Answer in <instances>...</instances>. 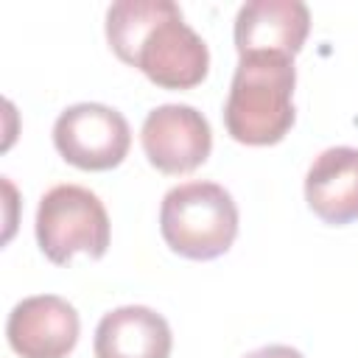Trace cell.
Returning a JSON list of instances; mask_svg holds the SVG:
<instances>
[{
  "instance_id": "cell-1",
  "label": "cell",
  "mask_w": 358,
  "mask_h": 358,
  "mask_svg": "<svg viewBox=\"0 0 358 358\" xmlns=\"http://www.w3.org/2000/svg\"><path fill=\"white\" fill-rule=\"evenodd\" d=\"M106 42L162 90H190L207 78L210 50L171 0H117L106 11Z\"/></svg>"
},
{
  "instance_id": "cell-2",
  "label": "cell",
  "mask_w": 358,
  "mask_h": 358,
  "mask_svg": "<svg viewBox=\"0 0 358 358\" xmlns=\"http://www.w3.org/2000/svg\"><path fill=\"white\" fill-rule=\"evenodd\" d=\"M294 59L280 53L241 56L224 106V126L243 145L280 143L296 117Z\"/></svg>"
},
{
  "instance_id": "cell-3",
  "label": "cell",
  "mask_w": 358,
  "mask_h": 358,
  "mask_svg": "<svg viewBox=\"0 0 358 358\" xmlns=\"http://www.w3.org/2000/svg\"><path fill=\"white\" fill-rule=\"evenodd\" d=\"M165 243L187 260H213L229 252L238 235V207L215 182H185L171 187L159 207Z\"/></svg>"
},
{
  "instance_id": "cell-4",
  "label": "cell",
  "mask_w": 358,
  "mask_h": 358,
  "mask_svg": "<svg viewBox=\"0 0 358 358\" xmlns=\"http://www.w3.org/2000/svg\"><path fill=\"white\" fill-rule=\"evenodd\" d=\"M36 243L42 255L64 266L73 255L103 257L109 249V215L101 199L81 185L50 187L36 207Z\"/></svg>"
},
{
  "instance_id": "cell-5",
  "label": "cell",
  "mask_w": 358,
  "mask_h": 358,
  "mask_svg": "<svg viewBox=\"0 0 358 358\" xmlns=\"http://www.w3.org/2000/svg\"><path fill=\"white\" fill-rule=\"evenodd\" d=\"M56 151L81 171L117 168L131 145L126 117L106 103H73L53 123Z\"/></svg>"
},
{
  "instance_id": "cell-6",
  "label": "cell",
  "mask_w": 358,
  "mask_h": 358,
  "mask_svg": "<svg viewBox=\"0 0 358 358\" xmlns=\"http://www.w3.org/2000/svg\"><path fill=\"white\" fill-rule=\"evenodd\" d=\"M140 143L157 171L179 176L204 165L213 151V131L199 109L187 103H162L145 115Z\"/></svg>"
},
{
  "instance_id": "cell-7",
  "label": "cell",
  "mask_w": 358,
  "mask_h": 358,
  "mask_svg": "<svg viewBox=\"0 0 358 358\" xmlns=\"http://www.w3.org/2000/svg\"><path fill=\"white\" fill-rule=\"evenodd\" d=\"M78 313L76 308L56 296L39 294L14 305L6 322V336L20 358H64L78 341Z\"/></svg>"
},
{
  "instance_id": "cell-8",
  "label": "cell",
  "mask_w": 358,
  "mask_h": 358,
  "mask_svg": "<svg viewBox=\"0 0 358 358\" xmlns=\"http://www.w3.org/2000/svg\"><path fill=\"white\" fill-rule=\"evenodd\" d=\"M310 31L308 6L299 0H249L235 17L238 56L280 53L294 59Z\"/></svg>"
},
{
  "instance_id": "cell-9",
  "label": "cell",
  "mask_w": 358,
  "mask_h": 358,
  "mask_svg": "<svg viewBox=\"0 0 358 358\" xmlns=\"http://www.w3.org/2000/svg\"><path fill=\"white\" fill-rule=\"evenodd\" d=\"M308 207L333 227L358 218V148L333 145L324 148L305 176Z\"/></svg>"
},
{
  "instance_id": "cell-10",
  "label": "cell",
  "mask_w": 358,
  "mask_h": 358,
  "mask_svg": "<svg viewBox=\"0 0 358 358\" xmlns=\"http://www.w3.org/2000/svg\"><path fill=\"white\" fill-rule=\"evenodd\" d=\"M168 322L145 305H123L109 310L95 327V358H168Z\"/></svg>"
},
{
  "instance_id": "cell-11",
  "label": "cell",
  "mask_w": 358,
  "mask_h": 358,
  "mask_svg": "<svg viewBox=\"0 0 358 358\" xmlns=\"http://www.w3.org/2000/svg\"><path fill=\"white\" fill-rule=\"evenodd\" d=\"M246 358H305V355L294 347H285V344H268V347H260V350L249 352Z\"/></svg>"
}]
</instances>
